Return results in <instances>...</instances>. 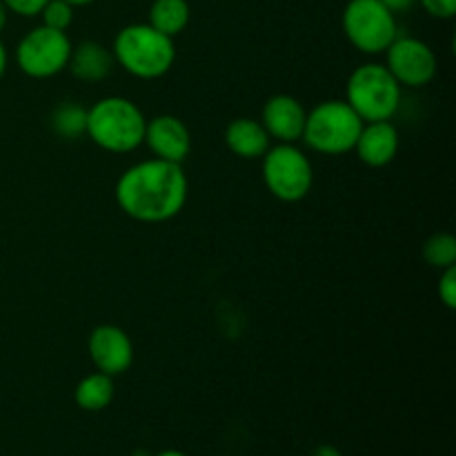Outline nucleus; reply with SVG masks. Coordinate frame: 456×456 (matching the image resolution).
<instances>
[{"label": "nucleus", "mask_w": 456, "mask_h": 456, "mask_svg": "<svg viewBox=\"0 0 456 456\" xmlns=\"http://www.w3.org/2000/svg\"><path fill=\"white\" fill-rule=\"evenodd\" d=\"M116 200L129 218L147 225L172 221L183 212L190 183L183 165L160 159L141 160L116 181Z\"/></svg>", "instance_id": "obj_1"}, {"label": "nucleus", "mask_w": 456, "mask_h": 456, "mask_svg": "<svg viewBox=\"0 0 456 456\" xmlns=\"http://www.w3.org/2000/svg\"><path fill=\"white\" fill-rule=\"evenodd\" d=\"M147 118L141 107L125 96H105L87 110L85 136L110 154H129L145 138Z\"/></svg>", "instance_id": "obj_2"}, {"label": "nucleus", "mask_w": 456, "mask_h": 456, "mask_svg": "<svg viewBox=\"0 0 456 456\" xmlns=\"http://www.w3.org/2000/svg\"><path fill=\"white\" fill-rule=\"evenodd\" d=\"M114 61L129 76L141 80L163 78L176 61L174 38L160 34L150 22H134L116 34L111 45Z\"/></svg>", "instance_id": "obj_3"}, {"label": "nucleus", "mask_w": 456, "mask_h": 456, "mask_svg": "<svg viewBox=\"0 0 456 456\" xmlns=\"http://www.w3.org/2000/svg\"><path fill=\"white\" fill-rule=\"evenodd\" d=\"M403 87L396 83L383 62H363L350 74L343 101L359 114L363 123L392 120L399 111Z\"/></svg>", "instance_id": "obj_4"}, {"label": "nucleus", "mask_w": 456, "mask_h": 456, "mask_svg": "<svg viewBox=\"0 0 456 456\" xmlns=\"http://www.w3.org/2000/svg\"><path fill=\"white\" fill-rule=\"evenodd\" d=\"M363 120L346 101H323L305 116L301 141L323 156H343L354 150Z\"/></svg>", "instance_id": "obj_5"}, {"label": "nucleus", "mask_w": 456, "mask_h": 456, "mask_svg": "<svg viewBox=\"0 0 456 456\" xmlns=\"http://www.w3.org/2000/svg\"><path fill=\"white\" fill-rule=\"evenodd\" d=\"M341 27L356 52L379 56L399 36L396 13L381 0H350L343 9Z\"/></svg>", "instance_id": "obj_6"}, {"label": "nucleus", "mask_w": 456, "mask_h": 456, "mask_svg": "<svg viewBox=\"0 0 456 456\" xmlns=\"http://www.w3.org/2000/svg\"><path fill=\"white\" fill-rule=\"evenodd\" d=\"M263 183L274 199L298 203L314 185L310 156L297 142H276L263 154Z\"/></svg>", "instance_id": "obj_7"}, {"label": "nucleus", "mask_w": 456, "mask_h": 456, "mask_svg": "<svg viewBox=\"0 0 456 456\" xmlns=\"http://www.w3.org/2000/svg\"><path fill=\"white\" fill-rule=\"evenodd\" d=\"M71 47L74 45H71L67 31L38 25L27 31L20 43L16 45V65L29 78H53L67 69Z\"/></svg>", "instance_id": "obj_8"}, {"label": "nucleus", "mask_w": 456, "mask_h": 456, "mask_svg": "<svg viewBox=\"0 0 456 456\" xmlns=\"http://www.w3.org/2000/svg\"><path fill=\"white\" fill-rule=\"evenodd\" d=\"M401 87L421 89L430 85L436 76L435 49L414 36H396L395 43L386 49V62Z\"/></svg>", "instance_id": "obj_9"}, {"label": "nucleus", "mask_w": 456, "mask_h": 456, "mask_svg": "<svg viewBox=\"0 0 456 456\" xmlns=\"http://www.w3.org/2000/svg\"><path fill=\"white\" fill-rule=\"evenodd\" d=\"M87 352L94 368L102 374H110V377H120L134 363L132 338L118 325L102 323L94 328L89 334Z\"/></svg>", "instance_id": "obj_10"}, {"label": "nucleus", "mask_w": 456, "mask_h": 456, "mask_svg": "<svg viewBox=\"0 0 456 456\" xmlns=\"http://www.w3.org/2000/svg\"><path fill=\"white\" fill-rule=\"evenodd\" d=\"M142 145L150 147L154 159L183 165V160L191 151L190 127L178 116L172 114H160L154 116V118H147Z\"/></svg>", "instance_id": "obj_11"}, {"label": "nucleus", "mask_w": 456, "mask_h": 456, "mask_svg": "<svg viewBox=\"0 0 456 456\" xmlns=\"http://www.w3.org/2000/svg\"><path fill=\"white\" fill-rule=\"evenodd\" d=\"M305 107L289 94H274L267 98L261 111V125L276 142H297L305 129Z\"/></svg>", "instance_id": "obj_12"}, {"label": "nucleus", "mask_w": 456, "mask_h": 456, "mask_svg": "<svg viewBox=\"0 0 456 456\" xmlns=\"http://www.w3.org/2000/svg\"><path fill=\"white\" fill-rule=\"evenodd\" d=\"M399 147V129L390 120H372V123H363L352 151H356L361 163L368 167H386L396 159Z\"/></svg>", "instance_id": "obj_13"}, {"label": "nucleus", "mask_w": 456, "mask_h": 456, "mask_svg": "<svg viewBox=\"0 0 456 456\" xmlns=\"http://www.w3.org/2000/svg\"><path fill=\"white\" fill-rule=\"evenodd\" d=\"M114 65L116 61L111 49L96 43V40H83L80 45L71 47L67 69L71 71L74 78L83 80V83H101L111 74Z\"/></svg>", "instance_id": "obj_14"}, {"label": "nucleus", "mask_w": 456, "mask_h": 456, "mask_svg": "<svg viewBox=\"0 0 456 456\" xmlns=\"http://www.w3.org/2000/svg\"><path fill=\"white\" fill-rule=\"evenodd\" d=\"M225 145L234 156L243 160L263 159L272 145L270 134L256 118H234L225 129Z\"/></svg>", "instance_id": "obj_15"}, {"label": "nucleus", "mask_w": 456, "mask_h": 456, "mask_svg": "<svg viewBox=\"0 0 456 456\" xmlns=\"http://www.w3.org/2000/svg\"><path fill=\"white\" fill-rule=\"evenodd\" d=\"M114 377L102 372H92L80 379L74 387V401L85 412H101L114 401Z\"/></svg>", "instance_id": "obj_16"}, {"label": "nucleus", "mask_w": 456, "mask_h": 456, "mask_svg": "<svg viewBox=\"0 0 456 456\" xmlns=\"http://www.w3.org/2000/svg\"><path fill=\"white\" fill-rule=\"evenodd\" d=\"M191 9L187 0H154L150 7V25L159 29L160 34L174 36L183 34L185 27L190 25Z\"/></svg>", "instance_id": "obj_17"}, {"label": "nucleus", "mask_w": 456, "mask_h": 456, "mask_svg": "<svg viewBox=\"0 0 456 456\" xmlns=\"http://www.w3.org/2000/svg\"><path fill=\"white\" fill-rule=\"evenodd\" d=\"M49 125L58 138L78 141L85 136V127H87V110L76 105V102H62L52 111Z\"/></svg>", "instance_id": "obj_18"}, {"label": "nucleus", "mask_w": 456, "mask_h": 456, "mask_svg": "<svg viewBox=\"0 0 456 456\" xmlns=\"http://www.w3.org/2000/svg\"><path fill=\"white\" fill-rule=\"evenodd\" d=\"M423 258L430 267L445 270V267L456 265V239L448 232L432 234L423 245Z\"/></svg>", "instance_id": "obj_19"}, {"label": "nucleus", "mask_w": 456, "mask_h": 456, "mask_svg": "<svg viewBox=\"0 0 456 456\" xmlns=\"http://www.w3.org/2000/svg\"><path fill=\"white\" fill-rule=\"evenodd\" d=\"M74 9L65 0H47V4L43 7V12L38 13L43 18L45 27H52V29L67 31L74 22Z\"/></svg>", "instance_id": "obj_20"}, {"label": "nucleus", "mask_w": 456, "mask_h": 456, "mask_svg": "<svg viewBox=\"0 0 456 456\" xmlns=\"http://www.w3.org/2000/svg\"><path fill=\"white\" fill-rule=\"evenodd\" d=\"M436 292H439L441 303H444L448 310H454L456 307V265L441 270V279H439V285H436Z\"/></svg>", "instance_id": "obj_21"}, {"label": "nucleus", "mask_w": 456, "mask_h": 456, "mask_svg": "<svg viewBox=\"0 0 456 456\" xmlns=\"http://www.w3.org/2000/svg\"><path fill=\"white\" fill-rule=\"evenodd\" d=\"M7 12L16 13L20 18H34L43 12V7L47 4V0H3Z\"/></svg>", "instance_id": "obj_22"}, {"label": "nucleus", "mask_w": 456, "mask_h": 456, "mask_svg": "<svg viewBox=\"0 0 456 456\" xmlns=\"http://www.w3.org/2000/svg\"><path fill=\"white\" fill-rule=\"evenodd\" d=\"M417 3H421V7L432 18H441V20H450L456 13V0H417Z\"/></svg>", "instance_id": "obj_23"}, {"label": "nucleus", "mask_w": 456, "mask_h": 456, "mask_svg": "<svg viewBox=\"0 0 456 456\" xmlns=\"http://www.w3.org/2000/svg\"><path fill=\"white\" fill-rule=\"evenodd\" d=\"M381 3L396 13V12H405V9H410L417 0H381Z\"/></svg>", "instance_id": "obj_24"}, {"label": "nucleus", "mask_w": 456, "mask_h": 456, "mask_svg": "<svg viewBox=\"0 0 456 456\" xmlns=\"http://www.w3.org/2000/svg\"><path fill=\"white\" fill-rule=\"evenodd\" d=\"M310 456H341V452L334 445H319Z\"/></svg>", "instance_id": "obj_25"}, {"label": "nucleus", "mask_w": 456, "mask_h": 456, "mask_svg": "<svg viewBox=\"0 0 456 456\" xmlns=\"http://www.w3.org/2000/svg\"><path fill=\"white\" fill-rule=\"evenodd\" d=\"M7 65H9V53H7V47H4V43L0 40V78H3L4 71H7Z\"/></svg>", "instance_id": "obj_26"}, {"label": "nucleus", "mask_w": 456, "mask_h": 456, "mask_svg": "<svg viewBox=\"0 0 456 456\" xmlns=\"http://www.w3.org/2000/svg\"><path fill=\"white\" fill-rule=\"evenodd\" d=\"M7 16H9L7 7H4V3H3V0H0V31L4 29V25H7Z\"/></svg>", "instance_id": "obj_27"}, {"label": "nucleus", "mask_w": 456, "mask_h": 456, "mask_svg": "<svg viewBox=\"0 0 456 456\" xmlns=\"http://www.w3.org/2000/svg\"><path fill=\"white\" fill-rule=\"evenodd\" d=\"M65 3H69L71 7H87V4L96 3V0H65Z\"/></svg>", "instance_id": "obj_28"}, {"label": "nucleus", "mask_w": 456, "mask_h": 456, "mask_svg": "<svg viewBox=\"0 0 456 456\" xmlns=\"http://www.w3.org/2000/svg\"><path fill=\"white\" fill-rule=\"evenodd\" d=\"M151 456H190V454L181 452V450H163V452H159V454H151Z\"/></svg>", "instance_id": "obj_29"}, {"label": "nucleus", "mask_w": 456, "mask_h": 456, "mask_svg": "<svg viewBox=\"0 0 456 456\" xmlns=\"http://www.w3.org/2000/svg\"><path fill=\"white\" fill-rule=\"evenodd\" d=\"M134 456H151V454H145V452H142V450H141V452H138V454H134Z\"/></svg>", "instance_id": "obj_30"}]
</instances>
